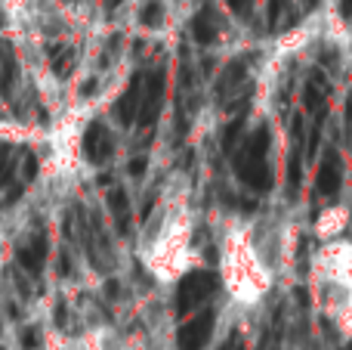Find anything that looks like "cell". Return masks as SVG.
Instances as JSON below:
<instances>
[{
  "mask_svg": "<svg viewBox=\"0 0 352 350\" xmlns=\"http://www.w3.org/2000/svg\"><path fill=\"white\" fill-rule=\"evenodd\" d=\"M136 258L158 289H170L195 267H201V251L195 248L192 196L186 186L170 183L164 189L140 229Z\"/></svg>",
  "mask_w": 352,
  "mask_h": 350,
  "instance_id": "6da1fadb",
  "label": "cell"
},
{
  "mask_svg": "<svg viewBox=\"0 0 352 350\" xmlns=\"http://www.w3.org/2000/svg\"><path fill=\"white\" fill-rule=\"evenodd\" d=\"M217 258H219V279L229 304L238 313H256L266 307L272 291L278 289L281 276L269 267L248 233V223L241 217H229L217 236Z\"/></svg>",
  "mask_w": 352,
  "mask_h": 350,
  "instance_id": "7a4b0ae2",
  "label": "cell"
},
{
  "mask_svg": "<svg viewBox=\"0 0 352 350\" xmlns=\"http://www.w3.org/2000/svg\"><path fill=\"white\" fill-rule=\"evenodd\" d=\"M309 289L318 313L343 338H352V242H322L309 260Z\"/></svg>",
  "mask_w": 352,
  "mask_h": 350,
  "instance_id": "3957f363",
  "label": "cell"
},
{
  "mask_svg": "<svg viewBox=\"0 0 352 350\" xmlns=\"http://www.w3.org/2000/svg\"><path fill=\"white\" fill-rule=\"evenodd\" d=\"M346 227H349V208H346V205H337V208H324L322 217L316 220V236H318L322 242L340 239Z\"/></svg>",
  "mask_w": 352,
  "mask_h": 350,
  "instance_id": "277c9868",
  "label": "cell"
},
{
  "mask_svg": "<svg viewBox=\"0 0 352 350\" xmlns=\"http://www.w3.org/2000/svg\"><path fill=\"white\" fill-rule=\"evenodd\" d=\"M93 329H96V326H93ZM96 335H99V332H96ZM99 344H102V338H99ZM102 350H105V344H102Z\"/></svg>",
  "mask_w": 352,
  "mask_h": 350,
  "instance_id": "5b68a950",
  "label": "cell"
}]
</instances>
